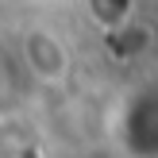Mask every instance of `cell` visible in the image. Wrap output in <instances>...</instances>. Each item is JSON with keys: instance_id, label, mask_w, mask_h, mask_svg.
Returning a JSON list of instances; mask_svg holds the SVG:
<instances>
[{"instance_id": "1", "label": "cell", "mask_w": 158, "mask_h": 158, "mask_svg": "<svg viewBox=\"0 0 158 158\" xmlns=\"http://www.w3.org/2000/svg\"><path fill=\"white\" fill-rule=\"evenodd\" d=\"M19 50H23L27 69L39 77V81H46V85L62 81V77H66V69H69V54H66V46H62V39L54 35V31H46V27L27 31Z\"/></svg>"}]
</instances>
